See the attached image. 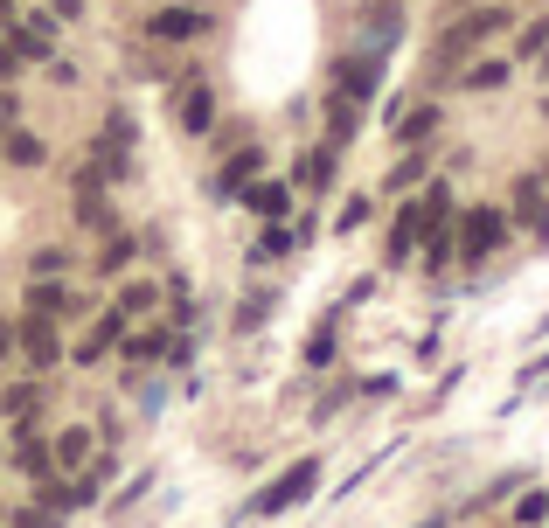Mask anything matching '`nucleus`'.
<instances>
[{"label":"nucleus","instance_id":"nucleus-18","mask_svg":"<svg viewBox=\"0 0 549 528\" xmlns=\"http://www.w3.org/2000/svg\"><path fill=\"white\" fill-rule=\"evenodd\" d=\"M35 403H42V383H14V390L0 396V410H7L14 424H28V417H35Z\"/></svg>","mask_w":549,"mask_h":528},{"label":"nucleus","instance_id":"nucleus-13","mask_svg":"<svg viewBox=\"0 0 549 528\" xmlns=\"http://www.w3.org/2000/svg\"><path fill=\"white\" fill-rule=\"evenodd\" d=\"M244 202H251V216H265V223H285V209H292V195H285L278 181H251Z\"/></svg>","mask_w":549,"mask_h":528},{"label":"nucleus","instance_id":"nucleus-31","mask_svg":"<svg viewBox=\"0 0 549 528\" xmlns=\"http://www.w3.org/2000/svg\"><path fill=\"white\" fill-rule=\"evenodd\" d=\"M522 49H529V56H543V49H549V21H536V28L522 35Z\"/></svg>","mask_w":549,"mask_h":528},{"label":"nucleus","instance_id":"nucleus-5","mask_svg":"<svg viewBox=\"0 0 549 528\" xmlns=\"http://www.w3.org/2000/svg\"><path fill=\"white\" fill-rule=\"evenodd\" d=\"M21 362H28V369H56V362H63V341H56V327H49L42 313L21 327Z\"/></svg>","mask_w":549,"mask_h":528},{"label":"nucleus","instance_id":"nucleus-22","mask_svg":"<svg viewBox=\"0 0 549 528\" xmlns=\"http://www.w3.org/2000/svg\"><path fill=\"white\" fill-rule=\"evenodd\" d=\"M126 355H133V362H160V355H167V334H160V327H153V334H133Z\"/></svg>","mask_w":549,"mask_h":528},{"label":"nucleus","instance_id":"nucleus-4","mask_svg":"<svg viewBox=\"0 0 549 528\" xmlns=\"http://www.w3.org/2000/svg\"><path fill=\"white\" fill-rule=\"evenodd\" d=\"M202 28H209V14H202V7H188V0H167V7L146 21V35H153V42H195Z\"/></svg>","mask_w":549,"mask_h":528},{"label":"nucleus","instance_id":"nucleus-8","mask_svg":"<svg viewBox=\"0 0 549 528\" xmlns=\"http://www.w3.org/2000/svg\"><path fill=\"white\" fill-rule=\"evenodd\" d=\"M334 77H341V98H355V105H362V98H376L383 63H376V56H341V70H334Z\"/></svg>","mask_w":549,"mask_h":528},{"label":"nucleus","instance_id":"nucleus-16","mask_svg":"<svg viewBox=\"0 0 549 528\" xmlns=\"http://www.w3.org/2000/svg\"><path fill=\"white\" fill-rule=\"evenodd\" d=\"M438 132V105H411L404 119H397V146H424Z\"/></svg>","mask_w":549,"mask_h":528},{"label":"nucleus","instance_id":"nucleus-27","mask_svg":"<svg viewBox=\"0 0 549 528\" xmlns=\"http://www.w3.org/2000/svg\"><path fill=\"white\" fill-rule=\"evenodd\" d=\"M285 251H292V237H285L278 223H265V244H258V264H265V258H285Z\"/></svg>","mask_w":549,"mask_h":528},{"label":"nucleus","instance_id":"nucleus-14","mask_svg":"<svg viewBox=\"0 0 549 528\" xmlns=\"http://www.w3.org/2000/svg\"><path fill=\"white\" fill-rule=\"evenodd\" d=\"M119 334H126V313H105L91 334H84V348H77V362H98V355H112L119 348Z\"/></svg>","mask_w":549,"mask_h":528},{"label":"nucleus","instance_id":"nucleus-29","mask_svg":"<svg viewBox=\"0 0 549 528\" xmlns=\"http://www.w3.org/2000/svg\"><path fill=\"white\" fill-rule=\"evenodd\" d=\"M362 223H369V195H355V202L341 209V230H362Z\"/></svg>","mask_w":549,"mask_h":528},{"label":"nucleus","instance_id":"nucleus-38","mask_svg":"<svg viewBox=\"0 0 549 528\" xmlns=\"http://www.w3.org/2000/svg\"><path fill=\"white\" fill-rule=\"evenodd\" d=\"M188 7H202V0H188Z\"/></svg>","mask_w":549,"mask_h":528},{"label":"nucleus","instance_id":"nucleus-15","mask_svg":"<svg viewBox=\"0 0 549 528\" xmlns=\"http://www.w3.org/2000/svg\"><path fill=\"white\" fill-rule=\"evenodd\" d=\"M216 126V98L195 84V91H181V132H209Z\"/></svg>","mask_w":549,"mask_h":528},{"label":"nucleus","instance_id":"nucleus-2","mask_svg":"<svg viewBox=\"0 0 549 528\" xmlns=\"http://www.w3.org/2000/svg\"><path fill=\"white\" fill-rule=\"evenodd\" d=\"M508 28V14L501 7H480V14H466V21H452L445 35H438V63H459L473 42H487V35H501Z\"/></svg>","mask_w":549,"mask_h":528},{"label":"nucleus","instance_id":"nucleus-12","mask_svg":"<svg viewBox=\"0 0 549 528\" xmlns=\"http://www.w3.org/2000/svg\"><path fill=\"white\" fill-rule=\"evenodd\" d=\"M417 237H424V209H404V216L390 223V251H383V258H390V264H411Z\"/></svg>","mask_w":549,"mask_h":528},{"label":"nucleus","instance_id":"nucleus-34","mask_svg":"<svg viewBox=\"0 0 549 528\" xmlns=\"http://www.w3.org/2000/svg\"><path fill=\"white\" fill-rule=\"evenodd\" d=\"M14 63H21V56H14V49L0 42V77H14Z\"/></svg>","mask_w":549,"mask_h":528},{"label":"nucleus","instance_id":"nucleus-37","mask_svg":"<svg viewBox=\"0 0 549 528\" xmlns=\"http://www.w3.org/2000/svg\"><path fill=\"white\" fill-rule=\"evenodd\" d=\"M543 119H549V98H543Z\"/></svg>","mask_w":549,"mask_h":528},{"label":"nucleus","instance_id":"nucleus-6","mask_svg":"<svg viewBox=\"0 0 549 528\" xmlns=\"http://www.w3.org/2000/svg\"><path fill=\"white\" fill-rule=\"evenodd\" d=\"M515 223H522L536 244H549V195H543V181H515Z\"/></svg>","mask_w":549,"mask_h":528},{"label":"nucleus","instance_id":"nucleus-30","mask_svg":"<svg viewBox=\"0 0 549 528\" xmlns=\"http://www.w3.org/2000/svg\"><path fill=\"white\" fill-rule=\"evenodd\" d=\"M306 362H313V369H327V362H334V341H327V334H313V341H306Z\"/></svg>","mask_w":549,"mask_h":528},{"label":"nucleus","instance_id":"nucleus-3","mask_svg":"<svg viewBox=\"0 0 549 528\" xmlns=\"http://www.w3.org/2000/svg\"><path fill=\"white\" fill-rule=\"evenodd\" d=\"M501 237H508V216L501 209H466V223H459V251L466 258H494Z\"/></svg>","mask_w":549,"mask_h":528},{"label":"nucleus","instance_id":"nucleus-26","mask_svg":"<svg viewBox=\"0 0 549 528\" xmlns=\"http://www.w3.org/2000/svg\"><path fill=\"white\" fill-rule=\"evenodd\" d=\"M515 522H522V528H543L549 522V494H529V501L515 508Z\"/></svg>","mask_w":549,"mask_h":528},{"label":"nucleus","instance_id":"nucleus-25","mask_svg":"<svg viewBox=\"0 0 549 528\" xmlns=\"http://www.w3.org/2000/svg\"><path fill=\"white\" fill-rule=\"evenodd\" d=\"M153 299H160L153 285H126V299H119V313H126V320H133V313H153Z\"/></svg>","mask_w":549,"mask_h":528},{"label":"nucleus","instance_id":"nucleus-21","mask_svg":"<svg viewBox=\"0 0 549 528\" xmlns=\"http://www.w3.org/2000/svg\"><path fill=\"white\" fill-rule=\"evenodd\" d=\"M7 160L14 167H42V139L35 132H7Z\"/></svg>","mask_w":549,"mask_h":528},{"label":"nucleus","instance_id":"nucleus-20","mask_svg":"<svg viewBox=\"0 0 549 528\" xmlns=\"http://www.w3.org/2000/svg\"><path fill=\"white\" fill-rule=\"evenodd\" d=\"M459 84H466V91H501V84H508V63H487V56H480Z\"/></svg>","mask_w":549,"mask_h":528},{"label":"nucleus","instance_id":"nucleus-9","mask_svg":"<svg viewBox=\"0 0 549 528\" xmlns=\"http://www.w3.org/2000/svg\"><path fill=\"white\" fill-rule=\"evenodd\" d=\"M28 306H35L42 320H63V313H77V292L56 285V278H35V285H28Z\"/></svg>","mask_w":549,"mask_h":528},{"label":"nucleus","instance_id":"nucleus-32","mask_svg":"<svg viewBox=\"0 0 549 528\" xmlns=\"http://www.w3.org/2000/svg\"><path fill=\"white\" fill-rule=\"evenodd\" d=\"M49 7H56V21H77L84 14V0H49Z\"/></svg>","mask_w":549,"mask_h":528},{"label":"nucleus","instance_id":"nucleus-33","mask_svg":"<svg viewBox=\"0 0 549 528\" xmlns=\"http://www.w3.org/2000/svg\"><path fill=\"white\" fill-rule=\"evenodd\" d=\"M14 362V327H0V369Z\"/></svg>","mask_w":549,"mask_h":528},{"label":"nucleus","instance_id":"nucleus-19","mask_svg":"<svg viewBox=\"0 0 549 528\" xmlns=\"http://www.w3.org/2000/svg\"><path fill=\"white\" fill-rule=\"evenodd\" d=\"M327 126H334V146H348V139H355V98L334 91V98H327Z\"/></svg>","mask_w":549,"mask_h":528},{"label":"nucleus","instance_id":"nucleus-35","mask_svg":"<svg viewBox=\"0 0 549 528\" xmlns=\"http://www.w3.org/2000/svg\"><path fill=\"white\" fill-rule=\"evenodd\" d=\"M0 28H7V0H0Z\"/></svg>","mask_w":549,"mask_h":528},{"label":"nucleus","instance_id":"nucleus-23","mask_svg":"<svg viewBox=\"0 0 549 528\" xmlns=\"http://www.w3.org/2000/svg\"><path fill=\"white\" fill-rule=\"evenodd\" d=\"M133 237H112V244H105V251H98V271H126V264H133Z\"/></svg>","mask_w":549,"mask_h":528},{"label":"nucleus","instance_id":"nucleus-11","mask_svg":"<svg viewBox=\"0 0 549 528\" xmlns=\"http://www.w3.org/2000/svg\"><path fill=\"white\" fill-rule=\"evenodd\" d=\"M362 21H369V42H397V21H404V0H362Z\"/></svg>","mask_w":549,"mask_h":528},{"label":"nucleus","instance_id":"nucleus-28","mask_svg":"<svg viewBox=\"0 0 549 528\" xmlns=\"http://www.w3.org/2000/svg\"><path fill=\"white\" fill-rule=\"evenodd\" d=\"M63 264H70L63 251H35V278H63Z\"/></svg>","mask_w":549,"mask_h":528},{"label":"nucleus","instance_id":"nucleus-10","mask_svg":"<svg viewBox=\"0 0 549 528\" xmlns=\"http://www.w3.org/2000/svg\"><path fill=\"white\" fill-rule=\"evenodd\" d=\"M258 174H265V153H258V146H244V153H230V167L216 174V195H237V188H244V181H258Z\"/></svg>","mask_w":549,"mask_h":528},{"label":"nucleus","instance_id":"nucleus-17","mask_svg":"<svg viewBox=\"0 0 549 528\" xmlns=\"http://www.w3.org/2000/svg\"><path fill=\"white\" fill-rule=\"evenodd\" d=\"M49 452H56V466H84V459H91V431H84V424H70Z\"/></svg>","mask_w":549,"mask_h":528},{"label":"nucleus","instance_id":"nucleus-7","mask_svg":"<svg viewBox=\"0 0 549 528\" xmlns=\"http://www.w3.org/2000/svg\"><path fill=\"white\" fill-rule=\"evenodd\" d=\"M21 63H42L49 49H56V14H28V28H14V42H7Z\"/></svg>","mask_w":549,"mask_h":528},{"label":"nucleus","instance_id":"nucleus-1","mask_svg":"<svg viewBox=\"0 0 549 528\" xmlns=\"http://www.w3.org/2000/svg\"><path fill=\"white\" fill-rule=\"evenodd\" d=\"M313 487H320V459H299V466H285L272 487H265L258 501H251V515H285V508H299V501H306Z\"/></svg>","mask_w":549,"mask_h":528},{"label":"nucleus","instance_id":"nucleus-24","mask_svg":"<svg viewBox=\"0 0 549 528\" xmlns=\"http://www.w3.org/2000/svg\"><path fill=\"white\" fill-rule=\"evenodd\" d=\"M299 181H306V188L334 181V153H306V160H299Z\"/></svg>","mask_w":549,"mask_h":528},{"label":"nucleus","instance_id":"nucleus-36","mask_svg":"<svg viewBox=\"0 0 549 528\" xmlns=\"http://www.w3.org/2000/svg\"><path fill=\"white\" fill-rule=\"evenodd\" d=\"M543 181H549V160H543Z\"/></svg>","mask_w":549,"mask_h":528}]
</instances>
